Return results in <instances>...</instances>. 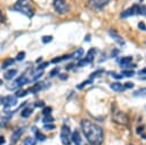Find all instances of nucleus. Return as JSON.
I'll return each instance as SVG.
<instances>
[{
  "mask_svg": "<svg viewBox=\"0 0 146 145\" xmlns=\"http://www.w3.org/2000/svg\"><path fill=\"white\" fill-rule=\"evenodd\" d=\"M48 65H49V63H48V62H43L42 64H40V65L38 66V70H40V71H41L42 69H46Z\"/></svg>",
  "mask_w": 146,
  "mask_h": 145,
  "instance_id": "4c0bfd02",
  "label": "nucleus"
},
{
  "mask_svg": "<svg viewBox=\"0 0 146 145\" xmlns=\"http://www.w3.org/2000/svg\"><path fill=\"white\" fill-rule=\"evenodd\" d=\"M50 113H51V107H43V110H42V114L46 116V115H50Z\"/></svg>",
  "mask_w": 146,
  "mask_h": 145,
  "instance_id": "473e14b6",
  "label": "nucleus"
},
{
  "mask_svg": "<svg viewBox=\"0 0 146 145\" xmlns=\"http://www.w3.org/2000/svg\"><path fill=\"white\" fill-rule=\"evenodd\" d=\"M54 8L60 15L66 14L70 10V7H68V5L66 3L65 0H54Z\"/></svg>",
  "mask_w": 146,
  "mask_h": 145,
  "instance_id": "7ed1b4c3",
  "label": "nucleus"
},
{
  "mask_svg": "<svg viewBox=\"0 0 146 145\" xmlns=\"http://www.w3.org/2000/svg\"><path fill=\"white\" fill-rule=\"evenodd\" d=\"M42 121H43V123H50V122L54 121V118H52L51 115H46V116L42 119Z\"/></svg>",
  "mask_w": 146,
  "mask_h": 145,
  "instance_id": "c756f323",
  "label": "nucleus"
},
{
  "mask_svg": "<svg viewBox=\"0 0 146 145\" xmlns=\"http://www.w3.org/2000/svg\"><path fill=\"white\" fill-rule=\"evenodd\" d=\"M71 57H72V55L58 56V57H56V58H52V59H51V63H59V62H62V61H64V59H67V58H71Z\"/></svg>",
  "mask_w": 146,
  "mask_h": 145,
  "instance_id": "a211bd4d",
  "label": "nucleus"
},
{
  "mask_svg": "<svg viewBox=\"0 0 146 145\" xmlns=\"http://www.w3.org/2000/svg\"><path fill=\"white\" fill-rule=\"evenodd\" d=\"M41 40H42L43 43H48V42H50L52 40V37L51 35H44V37H42Z\"/></svg>",
  "mask_w": 146,
  "mask_h": 145,
  "instance_id": "7c9ffc66",
  "label": "nucleus"
},
{
  "mask_svg": "<svg viewBox=\"0 0 146 145\" xmlns=\"http://www.w3.org/2000/svg\"><path fill=\"white\" fill-rule=\"evenodd\" d=\"M59 78H60L62 80H66V79H67V75H66V74H60Z\"/></svg>",
  "mask_w": 146,
  "mask_h": 145,
  "instance_id": "de8ad7c7",
  "label": "nucleus"
},
{
  "mask_svg": "<svg viewBox=\"0 0 146 145\" xmlns=\"http://www.w3.org/2000/svg\"><path fill=\"white\" fill-rule=\"evenodd\" d=\"M144 129H145V127H144V126H140V127L137 129V132H138V134H140V132H141Z\"/></svg>",
  "mask_w": 146,
  "mask_h": 145,
  "instance_id": "a18cd8bd",
  "label": "nucleus"
},
{
  "mask_svg": "<svg viewBox=\"0 0 146 145\" xmlns=\"http://www.w3.org/2000/svg\"><path fill=\"white\" fill-rule=\"evenodd\" d=\"M34 105H35V106H43L44 104H43V103H35Z\"/></svg>",
  "mask_w": 146,
  "mask_h": 145,
  "instance_id": "09e8293b",
  "label": "nucleus"
},
{
  "mask_svg": "<svg viewBox=\"0 0 146 145\" xmlns=\"http://www.w3.org/2000/svg\"><path fill=\"white\" fill-rule=\"evenodd\" d=\"M122 75L127 76V78H131L135 75V72L132 70H124V71H122Z\"/></svg>",
  "mask_w": 146,
  "mask_h": 145,
  "instance_id": "b1692460",
  "label": "nucleus"
},
{
  "mask_svg": "<svg viewBox=\"0 0 146 145\" xmlns=\"http://www.w3.org/2000/svg\"><path fill=\"white\" fill-rule=\"evenodd\" d=\"M33 130L35 131V139H36V140H41V142H42V140L46 139V136H43L38 129H33Z\"/></svg>",
  "mask_w": 146,
  "mask_h": 145,
  "instance_id": "4be33fe9",
  "label": "nucleus"
},
{
  "mask_svg": "<svg viewBox=\"0 0 146 145\" xmlns=\"http://www.w3.org/2000/svg\"><path fill=\"white\" fill-rule=\"evenodd\" d=\"M32 108H30V107H26V108H24L23 111H22V113H21V115H22V118H29L31 114H32Z\"/></svg>",
  "mask_w": 146,
  "mask_h": 145,
  "instance_id": "aec40b11",
  "label": "nucleus"
},
{
  "mask_svg": "<svg viewBox=\"0 0 146 145\" xmlns=\"http://www.w3.org/2000/svg\"><path fill=\"white\" fill-rule=\"evenodd\" d=\"M124 88H127V89L133 88V83H131V82H127V83H124Z\"/></svg>",
  "mask_w": 146,
  "mask_h": 145,
  "instance_id": "a19ab883",
  "label": "nucleus"
},
{
  "mask_svg": "<svg viewBox=\"0 0 146 145\" xmlns=\"http://www.w3.org/2000/svg\"><path fill=\"white\" fill-rule=\"evenodd\" d=\"M103 72H104L103 70H97V71H95L94 73H91V74H90V79H94V78H96V76H99Z\"/></svg>",
  "mask_w": 146,
  "mask_h": 145,
  "instance_id": "c85d7f7f",
  "label": "nucleus"
},
{
  "mask_svg": "<svg viewBox=\"0 0 146 145\" xmlns=\"http://www.w3.org/2000/svg\"><path fill=\"white\" fill-rule=\"evenodd\" d=\"M138 74H139V75H146V67L141 69V70L138 72Z\"/></svg>",
  "mask_w": 146,
  "mask_h": 145,
  "instance_id": "c03bdc74",
  "label": "nucleus"
},
{
  "mask_svg": "<svg viewBox=\"0 0 146 145\" xmlns=\"http://www.w3.org/2000/svg\"><path fill=\"white\" fill-rule=\"evenodd\" d=\"M72 142H73L75 145H81L82 140H81V136H80L79 131L74 130V131L72 132Z\"/></svg>",
  "mask_w": 146,
  "mask_h": 145,
  "instance_id": "4468645a",
  "label": "nucleus"
},
{
  "mask_svg": "<svg viewBox=\"0 0 146 145\" xmlns=\"http://www.w3.org/2000/svg\"><path fill=\"white\" fill-rule=\"evenodd\" d=\"M1 84H2V81H1V80H0V86H1Z\"/></svg>",
  "mask_w": 146,
  "mask_h": 145,
  "instance_id": "864d4df0",
  "label": "nucleus"
},
{
  "mask_svg": "<svg viewBox=\"0 0 146 145\" xmlns=\"http://www.w3.org/2000/svg\"><path fill=\"white\" fill-rule=\"evenodd\" d=\"M137 14H139V6L133 5L130 8H127L125 10H123L120 16H121V18H127V17H130V16H133Z\"/></svg>",
  "mask_w": 146,
  "mask_h": 145,
  "instance_id": "423d86ee",
  "label": "nucleus"
},
{
  "mask_svg": "<svg viewBox=\"0 0 146 145\" xmlns=\"http://www.w3.org/2000/svg\"><path fill=\"white\" fill-rule=\"evenodd\" d=\"M90 62H91V61H89V59L86 57V58H83V59H80V61H79L78 66H86V65H88Z\"/></svg>",
  "mask_w": 146,
  "mask_h": 145,
  "instance_id": "bb28decb",
  "label": "nucleus"
},
{
  "mask_svg": "<svg viewBox=\"0 0 146 145\" xmlns=\"http://www.w3.org/2000/svg\"><path fill=\"white\" fill-rule=\"evenodd\" d=\"M49 87V83L48 84H44L43 82H36L32 88H30L29 90L31 91V92H38V91H40V90H43V89H46V88H48Z\"/></svg>",
  "mask_w": 146,
  "mask_h": 145,
  "instance_id": "f8f14e48",
  "label": "nucleus"
},
{
  "mask_svg": "<svg viewBox=\"0 0 146 145\" xmlns=\"http://www.w3.org/2000/svg\"><path fill=\"white\" fill-rule=\"evenodd\" d=\"M2 103H3L5 108H9V107H11V106H14V105L17 104V97H15V96H8V97H6L3 99Z\"/></svg>",
  "mask_w": 146,
  "mask_h": 145,
  "instance_id": "9d476101",
  "label": "nucleus"
},
{
  "mask_svg": "<svg viewBox=\"0 0 146 145\" xmlns=\"http://www.w3.org/2000/svg\"><path fill=\"white\" fill-rule=\"evenodd\" d=\"M108 2L110 0H89V6L94 9H102Z\"/></svg>",
  "mask_w": 146,
  "mask_h": 145,
  "instance_id": "0eeeda50",
  "label": "nucleus"
},
{
  "mask_svg": "<svg viewBox=\"0 0 146 145\" xmlns=\"http://www.w3.org/2000/svg\"><path fill=\"white\" fill-rule=\"evenodd\" d=\"M58 71H59V69H54V70H51V71H50V76H54V75H57V73H58Z\"/></svg>",
  "mask_w": 146,
  "mask_h": 145,
  "instance_id": "ea45409f",
  "label": "nucleus"
},
{
  "mask_svg": "<svg viewBox=\"0 0 146 145\" xmlns=\"http://www.w3.org/2000/svg\"><path fill=\"white\" fill-rule=\"evenodd\" d=\"M27 94H29V90L18 91V92H16V97H23V96H25V95H27Z\"/></svg>",
  "mask_w": 146,
  "mask_h": 145,
  "instance_id": "f704fd0d",
  "label": "nucleus"
},
{
  "mask_svg": "<svg viewBox=\"0 0 146 145\" xmlns=\"http://www.w3.org/2000/svg\"><path fill=\"white\" fill-rule=\"evenodd\" d=\"M23 132H24V128H18V129H16V130L13 132L11 137H10V145H15V144L17 143V140L21 138V136L23 135Z\"/></svg>",
  "mask_w": 146,
  "mask_h": 145,
  "instance_id": "6e6552de",
  "label": "nucleus"
},
{
  "mask_svg": "<svg viewBox=\"0 0 146 145\" xmlns=\"http://www.w3.org/2000/svg\"><path fill=\"white\" fill-rule=\"evenodd\" d=\"M108 35H110L115 42H117V45H121V46L124 45V40L120 37V34H119L116 31H114V30H110V31H108Z\"/></svg>",
  "mask_w": 146,
  "mask_h": 145,
  "instance_id": "9b49d317",
  "label": "nucleus"
},
{
  "mask_svg": "<svg viewBox=\"0 0 146 145\" xmlns=\"http://www.w3.org/2000/svg\"><path fill=\"white\" fill-rule=\"evenodd\" d=\"M91 83H92V79H89V80H86V81L82 82V83H79V84L76 86V88H78V89H81V88L86 87L87 84H91Z\"/></svg>",
  "mask_w": 146,
  "mask_h": 145,
  "instance_id": "a878e982",
  "label": "nucleus"
},
{
  "mask_svg": "<svg viewBox=\"0 0 146 145\" xmlns=\"http://www.w3.org/2000/svg\"><path fill=\"white\" fill-rule=\"evenodd\" d=\"M24 57H25V53H24V51H21V53H18V54H17L16 59H17V61H22Z\"/></svg>",
  "mask_w": 146,
  "mask_h": 145,
  "instance_id": "e433bc0d",
  "label": "nucleus"
},
{
  "mask_svg": "<svg viewBox=\"0 0 146 145\" xmlns=\"http://www.w3.org/2000/svg\"><path fill=\"white\" fill-rule=\"evenodd\" d=\"M133 96H137V97H146V88H141L139 90L133 91Z\"/></svg>",
  "mask_w": 146,
  "mask_h": 145,
  "instance_id": "6ab92c4d",
  "label": "nucleus"
},
{
  "mask_svg": "<svg viewBox=\"0 0 146 145\" xmlns=\"http://www.w3.org/2000/svg\"><path fill=\"white\" fill-rule=\"evenodd\" d=\"M117 54H119V50H117V49H114V50L112 51V56H113V57H114V56H116Z\"/></svg>",
  "mask_w": 146,
  "mask_h": 145,
  "instance_id": "49530a36",
  "label": "nucleus"
},
{
  "mask_svg": "<svg viewBox=\"0 0 146 145\" xmlns=\"http://www.w3.org/2000/svg\"><path fill=\"white\" fill-rule=\"evenodd\" d=\"M36 144V139L33 137H27L24 140V145H35Z\"/></svg>",
  "mask_w": 146,
  "mask_h": 145,
  "instance_id": "412c9836",
  "label": "nucleus"
},
{
  "mask_svg": "<svg viewBox=\"0 0 146 145\" xmlns=\"http://www.w3.org/2000/svg\"><path fill=\"white\" fill-rule=\"evenodd\" d=\"M113 121H114L115 123H119V124L125 126V124H128L129 119H128L127 113L121 112V111H117V112H115V113H114V115H113Z\"/></svg>",
  "mask_w": 146,
  "mask_h": 145,
  "instance_id": "20e7f679",
  "label": "nucleus"
},
{
  "mask_svg": "<svg viewBox=\"0 0 146 145\" xmlns=\"http://www.w3.org/2000/svg\"><path fill=\"white\" fill-rule=\"evenodd\" d=\"M90 39H91V37H90V35H89V34H88V35H87V37H86V39H84V40H86V41H89V40H90Z\"/></svg>",
  "mask_w": 146,
  "mask_h": 145,
  "instance_id": "8fccbe9b",
  "label": "nucleus"
},
{
  "mask_svg": "<svg viewBox=\"0 0 146 145\" xmlns=\"http://www.w3.org/2000/svg\"><path fill=\"white\" fill-rule=\"evenodd\" d=\"M11 64H14V59H13V58H8V59H6V61L3 62L2 69H6L7 66H9V65H11Z\"/></svg>",
  "mask_w": 146,
  "mask_h": 145,
  "instance_id": "cd10ccee",
  "label": "nucleus"
},
{
  "mask_svg": "<svg viewBox=\"0 0 146 145\" xmlns=\"http://www.w3.org/2000/svg\"><path fill=\"white\" fill-rule=\"evenodd\" d=\"M3 142H5V139H3V137H2V136H0V144H2Z\"/></svg>",
  "mask_w": 146,
  "mask_h": 145,
  "instance_id": "3c124183",
  "label": "nucleus"
},
{
  "mask_svg": "<svg viewBox=\"0 0 146 145\" xmlns=\"http://www.w3.org/2000/svg\"><path fill=\"white\" fill-rule=\"evenodd\" d=\"M132 62V57L131 56H128V57H122V58H119V63L121 66H124V65H128Z\"/></svg>",
  "mask_w": 146,
  "mask_h": 145,
  "instance_id": "dca6fc26",
  "label": "nucleus"
},
{
  "mask_svg": "<svg viewBox=\"0 0 146 145\" xmlns=\"http://www.w3.org/2000/svg\"><path fill=\"white\" fill-rule=\"evenodd\" d=\"M13 9H14V10H17V11H19V13H22L23 15H25V16L29 17V18H32L33 15H34V11H33V9L31 8V6H17V5H15V6L13 7Z\"/></svg>",
  "mask_w": 146,
  "mask_h": 145,
  "instance_id": "39448f33",
  "label": "nucleus"
},
{
  "mask_svg": "<svg viewBox=\"0 0 146 145\" xmlns=\"http://www.w3.org/2000/svg\"><path fill=\"white\" fill-rule=\"evenodd\" d=\"M16 73H17V71H16V70H8L7 72H5L3 76H5V79L10 80V79H13V78L16 75Z\"/></svg>",
  "mask_w": 146,
  "mask_h": 145,
  "instance_id": "f3484780",
  "label": "nucleus"
},
{
  "mask_svg": "<svg viewBox=\"0 0 146 145\" xmlns=\"http://www.w3.org/2000/svg\"><path fill=\"white\" fill-rule=\"evenodd\" d=\"M26 82H29V80H27V78L25 76V75H21V76H18L15 81H14V83L13 84H10V88H18V87H22L23 84H25Z\"/></svg>",
  "mask_w": 146,
  "mask_h": 145,
  "instance_id": "1a4fd4ad",
  "label": "nucleus"
},
{
  "mask_svg": "<svg viewBox=\"0 0 146 145\" xmlns=\"http://www.w3.org/2000/svg\"><path fill=\"white\" fill-rule=\"evenodd\" d=\"M141 79H143V80H146V75H145V76H143Z\"/></svg>",
  "mask_w": 146,
  "mask_h": 145,
  "instance_id": "603ef678",
  "label": "nucleus"
},
{
  "mask_svg": "<svg viewBox=\"0 0 146 145\" xmlns=\"http://www.w3.org/2000/svg\"><path fill=\"white\" fill-rule=\"evenodd\" d=\"M5 21H6V18H5V15H3L2 10L0 9V22H5Z\"/></svg>",
  "mask_w": 146,
  "mask_h": 145,
  "instance_id": "37998d69",
  "label": "nucleus"
},
{
  "mask_svg": "<svg viewBox=\"0 0 146 145\" xmlns=\"http://www.w3.org/2000/svg\"><path fill=\"white\" fill-rule=\"evenodd\" d=\"M17 6H31V0H17Z\"/></svg>",
  "mask_w": 146,
  "mask_h": 145,
  "instance_id": "393cba45",
  "label": "nucleus"
},
{
  "mask_svg": "<svg viewBox=\"0 0 146 145\" xmlns=\"http://www.w3.org/2000/svg\"><path fill=\"white\" fill-rule=\"evenodd\" d=\"M83 54H84L83 48H79L78 50H75V51L73 53V55H72L71 58H73V59H81V57L83 56Z\"/></svg>",
  "mask_w": 146,
  "mask_h": 145,
  "instance_id": "2eb2a0df",
  "label": "nucleus"
},
{
  "mask_svg": "<svg viewBox=\"0 0 146 145\" xmlns=\"http://www.w3.org/2000/svg\"><path fill=\"white\" fill-rule=\"evenodd\" d=\"M111 88H112V90H114V91H119V92H122V91H124V84H122V83H120V82H113V83H111Z\"/></svg>",
  "mask_w": 146,
  "mask_h": 145,
  "instance_id": "ddd939ff",
  "label": "nucleus"
},
{
  "mask_svg": "<svg viewBox=\"0 0 146 145\" xmlns=\"http://www.w3.org/2000/svg\"><path fill=\"white\" fill-rule=\"evenodd\" d=\"M60 140L63 145H70L72 142V132L67 126H63L60 128Z\"/></svg>",
  "mask_w": 146,
  "mask_h": 145,
  "instance_id": "f03ea898",
  "label": "nucleus"
},
{
  "mask_svg": "<svg viewBox=\"0 0 146 145\" xmlns=\"http://www.w3.org/2000/svg\"><path fill=\"white\" fill-rule=\"evenodd\" d=\"M139 15H143V16L146 15V5H143L139 7Z\"/></svg>",
  "mask_w": 146,
  "mask_h": 145,
  "instance_id": "72a5a7b5",
  "label": "nucleus"
},
{
  "mask_svg": "<svg viewBox=\"0 0 146 145\" xmlns=\"http://www.w3.org/2000/svg\"><path fill=\"white\" fill-rule=\"evenodd\" d=\"M43 128L47 129V130H52V129H55V124H51V123H44Z\"/></svg>",
  "mask_w": 146,
  "mask_h": 145,
  "instance_id": "c9c22d12",
  "label": "nucleus"
},
{
  "mask_svg": "<svg viewBox=\"0 0 146 145\" xmlns=\"http://www.w3.org/2000/svg\"><path fill=\"white\" fill-rule=\"evenodd\" d=\"M138 27H139L140 30H146V24H145L144 22H139V23H138Z\"/></svg>",
  "mask_w": 146,
  "mask_h": 145,
  "instance_id": "58836bf2",
  "label": "nucleus"
},
{
  "mask_svg": "<svg viewBox=\"0 0 146 145\" xmlns=\"http://www.w3.org/2000/svg\"><path fill=\"white\" fill-rule=\"evenodd\" d=\"M112 76L114 78V79H121L123 75L122 74H116V73H112Z\"/></svg>",
  "mask_w": 146,
  "mask_h": 145,
  "instance_id": "79ce46f5",
  "label": "nucleus"
},
{
  "mask_svg": "<svg viewBox=\"0 0 146 145\" xmlns=\"http://www.w3.org/2000/svg\"><path fill=\"white\" fill-rule=\"evenodd\" d=\"M42 75V72L40 71V70H38V73H35L33 76H32V79H31V81H35V80H38L40 76Z\"/></svg>",
  "mask_w": 146,
  "mask_h": 145,
  "instance_id": "2f4dec72",
  "label": "nucleus"
},
{
  "mask_svg": "<svg viewBox=\"0 0 146 145\" xmlns=\"http://www.w3.org/2000/svg\"><path fill=\"white\" fill-rule=\"evenodd\" d=\"M81 128H82L83 135L86 136V138L90 145H102L103 144L104 132H103V129L98 124H96L89 120H82Z\"/></svg>",
  "mask_w": 146,
  "mask_h": 145,
  "instance_id": "f257e3e1",
  "label": "nucleus"
},
{
  "mask_svg": "<svg viewBox=\"0 0 146 145\" xmlns=\"http://www.w3.org/2000/svg\"><path fill=\"white\" fill-rule=\"evenodd\" d=\"M96 49L95 48H92V49H90L89 51H88V55H87V58L89 59V61H92L94 59V57H95V55H96Z\"/></svg>",
  "mask_w": 146,
  "mask_h": 145,
  "instance_id": "5701e85b",
  "label": "nucleus"
}]
</instances>
